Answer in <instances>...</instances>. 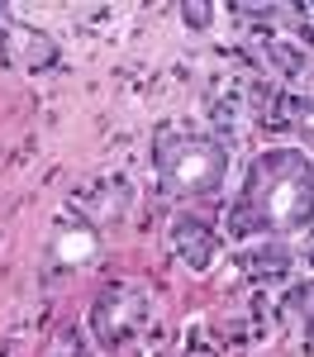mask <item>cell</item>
Masks as SVG:
<instances>
[{"instance_id":"obj_6","label":"cell","mask_w":314,"mask_h":357,"mask_svg":"<svg viewBox=\"0 0 314 357\" xmlns=\"http://www.w3.org/2000/svg\"><path fill=\"white\" fill-rule=\"evenodd\" d=\"M305 129H314V105H305Z\"/></svg>"},{"instance_id":"obj_3","label":"cell","mask_w":314,"mask_h":357,"mask_svg":"<svg viewBox=\"0 0 314 357\" xmlns=\"http://www.w3.org/2000/svg\"><path fill=\"white\" fill-rule=\"evenodd\" d=\"M157 319V301L143 281H114L100 291V301L91 305V333L95 343L114 357H134L148 343Z\"/></svg>"},{"instance_id":"obj_2","label":"cell","mask_w":314,"mask_h":357,"mask_svg":"<svg viewBox=\"0 0 314 357\" xmlns=\"http://www.w3.org/2000/svg\"><path fill=\"white\" fill-rule=\"evenodd\" d=\"M152 176L171 195H214L228 176V148L214 134L196 129H157L152 138Z\"/></svg>"},{"instance_id":"obj_1","label":"cell","mask_w":314,"mask_h":357,"mask_svg":"<svg viewBox=\"0 0 314 357\" xmlns=\"http://www.w3.org/2000/svg\"><path fill=\"white\" fill-rule=\"evenodd\" d=\"M314 224V162L300 148H267L228 210V238H290Z\"/></svg>"},{"instance_id":"obj_5","label":"cell","mask_w":314,"mask_h":357,"mask_svg":"<svg viewBox=\"0 0 314 357\" xmlns=\"http://www.w3.org/2000/svg\"><path fill=\"white\" fill-rule=\"evenodd\" d=\"M171 248H176V257H181L186 267H196V272H205V267L214 262V252H219L210 224L196 220V215H181V220L171 224Z\"/></svg>"},{"instance_id":"obj_4","label":"cell","mask_w":314,"mask_h":357,"mask_svg":"<svg viewBox=\"0 0 314 357\" xmlns=\"http://www.w3.org/2000/svg\"><path fill=\"white\" fill-rule=\"evenodd\" d=\"M48 257H53V267H62V272L91 267L100 257V229L91 220H81V215H62L53 224V238H48Z\"/></svg>"}]
</instances>
